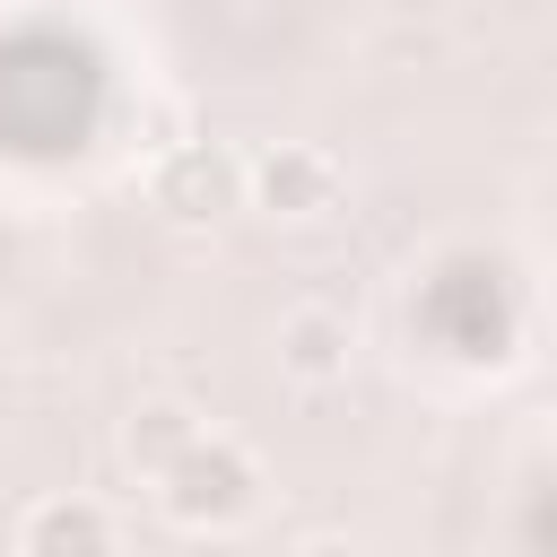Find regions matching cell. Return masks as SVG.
<instances>
[{"mask_svg":"<svg viewBox=\"0 0 557 557\" xmlns=\"http://www.w3.org/2000/svg\"><path fill=\"white\" fill-rule=\"evenodd\" d=\"M157 496L183 531H235L252 505H261V461L235 444V435H191L165 470H157Z\"/></svg>","mask_w":557,"mask_h":557,"instance_id":"obj_1","label":"cell"},{"mask_svg":"<svg viewBox=\"0 0 557 557\" xmlns=\"http://www.w3.org/2000/svg\"><path fill=\"white\" fill-rule=\"evenodd\" d=\"M148 200H157L174 226H209V218H226V209L244 200V165H235L226 148H209V139H174V148H157Z\"/></svg>","mask_w":557,"mask_h":557,"instance_id":"obj_2","label":"cell"},{"mask_svg":"<svg viewBox=\"0 0 557 557\" xmlns=\"http://www.w3.org/2000/svg\"><path fill=\"white\" fill-rule=\"evenodd\" d=\"M244 191H252V209H270V218H322V209L339 200V165H331L322 148H305V139H278V148H261V157L244 165Z\"/></svg>","mask_w":557,"mask_h":557,"instance_id":"obj_3","label":"cell"},{"mask_svg":"<svg viewBox=\"0 0 557 557\" xmlns=\"http://www.w3.org/2000/svg\"><path fill=\"white\" fill-rule=\"evenodd\" d=\"M113 513L87 505V496H44L17 513V557H87V548H113Z\"/></svg>","mask_w":557,"mask_h":557,"instance_id":"obj_4","label":"cell"},{"mask_svg":"<svg viewBox=\"0 0 557 557\" xmlns=\"http://www.w3.org/2000/svg\"><path fill=\"white\" fill-rule=\"evenodd\" d=\"M278 366H287L305 392L339 383V374H348V322H339L331 305H305V313H287V322H278Z\"/></svg>","mask_w":557,"mask_h":557,"instance_id":"obj_5","label":"cell"},{"mask_svg":"<svg viewBox=\"0 0 557 557\" xmlns=\"http://www.w3.org/2000/svg\"><path fill=\"white\" fill-rule=\"evenodd\" d=\"M191 435H200V418H191L183 400H148V409L122 426V453H131V470H139V479H157V470H165Z\"/></svg>","mask_w":557,"mask_h":557,"instance_id":"obj_6","label":"cell"}]
</instances>
